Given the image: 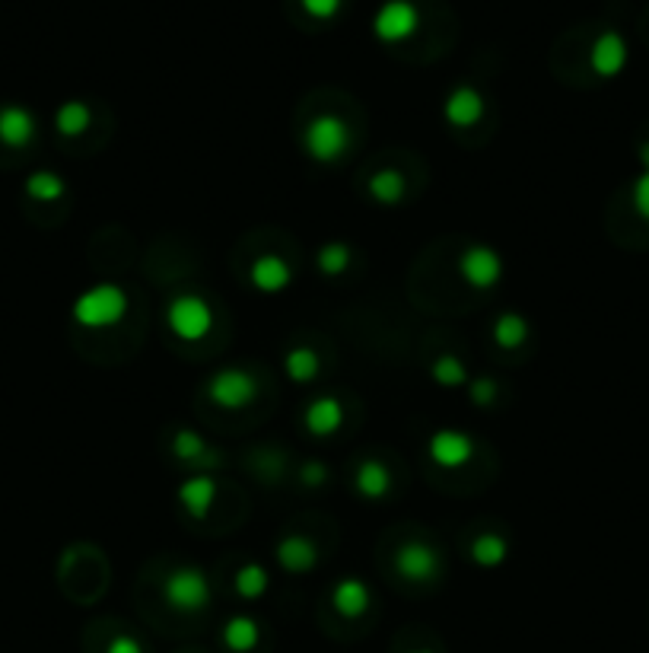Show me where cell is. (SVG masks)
<instances>
[{"mask_svg":"<svg viewBox=\"0 0 649 653\" xmlns=\"http://www.w3.org/2000/svg\"><path fill=\"white\" fill-rule=\"evenodd\" d=\"M128 313V294L118 284H96L74 300V322L83 329H112Z\"/></svg>","mask_w":649,"mask_h":653,"instance_id":"6da1fadb","label":"cell"},{"mask_svg":"<svg viewBox=\"0 0 649 653\" xmlns=\"http://www.w3.org/2000/svg\"><path fill=\"white\" fill-rule=\"evenodd\" d=\"M303 147L315 163H338L350 147V128L341 115L322 112L303 128Z\"/></svg>","mask_w":649,"mask_h":653,"instance_id":"7a4b0ae2","label":"cell"},{"mask_svg":"<svg viewBox=\"0 0 649 653\" xmlns=\"http://www.w3.org/2000/svg\"><path fill=\"white\" fill-rule=\"evenodd\" d=\"M166 325L179 341H201L214 329V309L198 294H179L166 306Z\"/></svg>","mask_w":649,"mask_h":653,"instance_id":"3957f363","label":"cell"},{"mask_svg":"<svg viewBox=\"0 0 649 653\" xmlns=\"http://www.w3.org/2000/svg\"><path fill=\"white\" fill-rule=\"evenodd\" d=\"M163 599L175 612H201L210 606V583L198 567H175L163 583Z\"/></svg>","mask_w":649,"mask_h":653,"instance_id":"277c9868","label":"cell"},{"mask_svg":"<svg viewBox=\"0 0 649 653\" xmlns=\"http://www.w3.org/2000/svg\"><path fill=\"white\" fill-rule=\"evenodd\" d=\"M207 399L226 411H239L258 399V380L249 370H239V367L217 370L207 380Z\"/></svg>","mask_w":649,"mask_h":653,"instance_id":"5b68a950","label":"cell"},{"mask_svg":"<svg viewBox=\"0 0 649 653\" xmlns=\"http://www.w3.org/2000/svg\"><path fill=\"white\" fill-rule=\"evenodd\" d=\"M420 29V10L414 0H385L373 16V36L385 45L408 42Z\"/></svg>","mask_w":649,"mask_h":653,"instance_id":"8992f818","label":"cell"},{"mask_svg":"<svg viewBox=\"0 0 649 653\" xmlns=\"http://www.w3.org/2000/svg\"><path fill=\"white\" fill-rule=\"evenodd\" d=\"M459 274L468 287L475 290H490L497 287L500 278H503V259L494 246H468L462 255H459Z\"/></svg>","mask_w":649,"mask_h":653,"instance_id":"52a82bcc","label":"cell"},{"mask_svg":"<svg viewBox=\"0 0 649 653\" xmlns=\"http://www.w3.org/2000/svg\"><path fill=\"white\" fill-rule=\"evenodd\" d=\"M395 567H398L401 577H408L414 583H427V580L440 577L443 558H440V552H436L433 545L420 542V539H411V542H405L395 552Z\"/></svg>","mask_w":649,"mask_h":653,"instance_id":"ba28073f","label":"cell"},{"mask_svg":"<svg viewBox=\"0 0 649 653\" xmlns=\"http://www.w3.org/2000/svg\"><path fill=\"white\" fill-rule=\"evenodd\" d=\"M427 456H430L433 466H440V469H462L475 459V440L462 431H449V427H443V431H436L427 440Z\"/></svg>","mask_w":649,"mask_h":653,"instance_id":"9c48e42d","label":"cell"},{"mask_svg":"<svg viewBox=\"0 0 649 653\" xmlns=\"http://www.w3.org/2000/svg\"><path fill=\"white\" fill-rule=\"evenodd\" d=\"M627 58H630V51H627V42L621 32L615 29H605L599 39L592 42L589 48V64H592V71L611 80V77H618L624 67H627Z\"/></svg>","mask_w":649,"mask_h":653,"instance_id":"30bf717a","label":"cell"},{"mask_svg":"<svg viewBox=\"0 0 649 653\" xmlns=\"http://www.w3.org/2000/svg\"><path fill=\"white\" fill-rule=\"evenodd\" d=\"M443 115H446V122L452 128H471V125H478L481 118H484V96L481 90L475 87H468V83H462V87H455L446 102H443Z\"/></svg>","mask_w":649,"mask_h":653,"instance_id":"8fae6325","label":"cell"},{"mask_svg":"<svg viewBox=\"0 0 649 653\" xmlns=\"http://www.w3.org/2000/svg\"><path fill=\"white\" fill-rule=\"evenodd\" d=\"M249 281L258 294H280V290H287L293 284V271L280 255L268 252V255H258V259L252 262Z\"/></svg>","mask_w":649,"mask_h":653,"instance_id":"7c38bea8","label":"cell"},{"mask_svg":"<svg viewBox=\"0 0 649 653\" xmlns=\"http://www.w3.org/2000/svg\"><path fill=\"white\" fill-rule=\"evenodd\" d=\"M35 115L23 106L0 109V144L10 150H23L35 141Z\"/></svg>","mask_w":649,"mask_h":653,"instance_id":"4fadbf2b","label":"cell"},{"mask_svg":"<svg viewBox=\"0 0 649 653\" xmlns=\"http://www.w3.org/2000/svg\"><path fill=\"white\" fill-rule=\"evenodd\" d=\"M303 421L312 437H331L344 424V405L335 395H319V399L309 402Z\"/></svg>","mask_w":649,"mask_h":653,"instance_id":"5bb4252c","label":"cell"},{"mask_svg":"<svg viewBox=\"0 0 649 653\" xmlns=\"http://www.w3.org/2000/svg\"><path fill=\"white\" fill-rule=\"evenodd\" d=\"M217 481L210 478V475H204V472H198V475H191V478H185L182 485H179V501H182V507L191 513V517H207L210 513V507H214V501H217Z\"/></svg>","mask_w":649,"mask_h":653,"instance_id":"9a60e30c","label":"cell"},{"mask_svg":"<svg viewBox=\"0 0 649 653\" xmlns=\"http://www.w3.org/2000/svg\"><path fill=\"white\" fill-rule=\"evenodd\" d=\"M277 564L284 567L287 574H306L319 564V548L306 536H287L277 545Z\"/></svg>","mask_w":649,"mask_h":653,"instance_id":"2e32d148","label":"cell"},{"mask_svg":"<svg viewBox=\"0 0 649 653\" xmlns=\"http://www.w3.org/2000/svg\"><path fill=\"white\" fill-rule=\"evenodd\" d=\"M370 587L360 580V577H344L335 583L331 590V606H335L344 618H360L370 609Z\"/></svg>","mask_w":649,"mask_h":653,"instance_id":"e0dca14e","label":"cell"},{"mask_svg":"<svg viewBox=\"0 0 649 653\" xmlns=\"http://www.w3.org/2000/svg\"><path fill=\"white\" fill-rule=\"evenodd\" d=\"M354 485H357V494L366 497V501H382V497L392 491V475L379 459H366L357 469Z\"/></svg>","mask_w":649,"mask_h":653,"instance_id":"ac0fdd59","label":"cell"},{"mask_svg":"<svg viewBox=\"0 0 649 653\" xmlns=\"http://www.w3.org/2000/svg\"><path fill=\"white\" fill-rule=\"evenodd\" d=\"M258 641H261V628L249 615H233L230 622L223 625V644L233 653H249L258 647Z\"/></svg>","mask_w":649,"mask_h":653,"instance_id":"d6986e66","label":"cell"},{"mask_svg":"<svg viewBox=\"0 0 649 653\" xmlns=\"http://www.w3.org/2000/svg\"><path fill=\"white\" fill-rule=\"evenodd\" d=\"M90 125H93V109L86 106V102H80V99L64 102V106L55 112V128L64 137H80Z\"/></svg>","mask_w":649,"mask_h":653,"instance_id":"ffe728a7","label":"cell"},{"mask_svg":"<svg viewBox=\"0 0 649 653\" xmlns=\"http://www.w3.org/2000/svg\"><path fill=\"white\" fill-rule=\"evenodd\" d=\"M284 370H287V376H290L293 383H312L315 376H319V370H322V360H319V354H315L312 348L300 345V348H290L287 351Z\"/></svg>","mask_w":649,"mask_h":653,"instance_id":"44dd1931","label":"cell"},{"mask_svg":"<svg viewBox=\"0 0 649 653\" xmlns=\"http://www.w3.org/2000/svg\"><path fill=\"white\" fill-rule=\"evenodd\" d=\"M506 555H510V542L497 536V532H484V536H478L475 545H471V561L481 567H500Z\"/></svg>","mask_w":649,"mask_h":653,"instance_id":"7402d4cb","label":"cell"},{"mask_svg":"<svg viewBox=\"0 0 649 653\" xmlns=\"http://www.w3.org/2000/svg\"><path fill=\"white\" fill-rule=\"evenodd\" d=\"M370 195L379 204H385V208H392V204L405 198V176H401L398 169H379L370 179Z\"/></svg>","mask_w":649,"mask_h":653,"instance_id":"603a6c76","label":"cell"},{"mask_svg":"<svg viewBox=\"0 0 649 653\" xmlns=\"http://www.w3.org/2000/svg\"><path fill=\"white\" fill-rule=\"evenodd\" d=\"M525 338H529V322H525L519 313L497 316V322H494V341H497L500 348H506V351L522 348Z\"/></svg>","mask_w":649,"mask_h":653,"instance_id":"cb8c5ba5","label":"cell"},{"mask_svg":"<svg viewBox=\"0 0 649 653\" xmlns=\"http://www.w3.org/2000/svg\"><path fill=\"white\" fill-rule=\"evenodd\" d=\"M64 192H67L64 179L58 173H51V169H39V173H32L26 179V195L35 201H58Z\"/></svg>","mask_w":649,"mask_h":653,"instance_id":"d4e9b609","label":"cell"},{"mask_svg":"<svg viewBox=\"0 0 649 653\" xmlns=\"http://www.w3.org/2000/svg\"><path fill=\"white\" fill-rule=\"evenodd\" d=\"M236 593L242 599H258V596H265L268 593V571L261 564H242L239 571H236Z\"/></svg>","mask_w":649,"mask_h":653,"instance_id":"484cf974","label":"cell"},{"mask_svg":"<svg viewBox=\"0 0 649 653\" xmlns=\"http://www.w3.org/2000/svg\"><path fill=\"white\" fill-rule=\"evenodd\" d=\"M430 373H433V380L440 383V386H446V389H455V386H465L468 383V370H465V364L455 354H440V357H436Z\"/></svg>","mask_w":649,"mask_h":653,"instance_id":"4316f807","label":"cell"},{"mask_svg":"<svg viewBox=\"0 0 649 653\" xmlns=\"http://www.w3.org/2000/svg\"><path fill=\"white\" fill-rule=\"evenodd\" d=\"M172 450H175V456H179L182 462H214V459H210L207 443L195 431H188V427H182V431L175 434Z\"/></svg>","mask_w":649,"mask_h":653,"instance_id":"83f0119b","label":"cell"},{"mask_svg":"<svg viewBox=\"0 0 649 653\" xmlns=\"http://www.w3.org/2000/svg\"><path fill=\"white\" fill-rule=\"evenodd\" d=\"M315 265H319V271L328 274V278H338V274H344L347 265H350V246H344V243H325L319 249V255H315Z\"/></svg>","mask_w":649,"mask_h":653,"instance_id":"f1b7e54d","label":"cell"},{"mask_svg":"<svg viewBox=\"0 0 649 653\" xmlns=\"http://www.w3.org/2000/svg\"><path fill=\"white\" fill-rule=\"evenodd\" d=\"M300 4H303V10L312 16V20L328 23V20H335V16L341 13L344 0H300Z\"/></svg>","mask_w":649,"mask_h":653,"instance_id":"f546056e","label":"cell"},{"mask_svg":"<svg viewBox=\"0 0 649 653\" xmlns=\"http://www.w3.org/2000/svg\"><path fill=\"white\" fill-rule=\"evenodd\" d=\"M468 392H471V402L487 408L497 399V383L490 380V376H478V380H468Z\"/></svg>","mask_w":649,"mask_h":653,"instance_id":"4dcf8cb0","label":"cell"},{"mask_svg":"<svg viewBox=\"0 0 649 653\" xmlns=\"http://www.w3.org/2000/svg\"><path fill=\"white\" fill-rule=\"evenodd\" d=\"M634 211L649 220V169H643V173L637 176L634 182Z\"/></svg>","mask_w":649,"mask_h":653,"instance_id":"1f68e13d","label":"cell"},{"mask_svg":"<svg viewBox=\"0 0 649 653\" xmlns=\"http://www.w3.org/2000/svg\"><path fill=\"white\" fill-rule=\"evenodd\" d=\"M300 478H303V485H309V488H319L322 481H328V469L322 466V462H306L303 472H300Z\"/></svg>","mask_w":649,"mask_h":653,"instance_id":"d6a6232c","label":"cell"},{"mask_svg":"<svg viewBox=\"0 0 649 653\" xmlns=\"http://www.w3.org/2000/svg\"><path fill=\"white\" fill-rule=\"evenodd\" d=\"M105 653H144V647H140V641H134L131 634H115L109 647H105Z\"/></svg>","mask_w":649,"mask_h":653,"instance_id":"836d02e7","label":"cell"},{"mask_svg":"<svg viewBox=\"0 0 649 653\" xmlns=\"http://www.w3.org/2000/svg\"><path fill=\"white\" fill-rule=\"evenodd\" d=\"M640 163H643V169H649V141L640 147Z\"/></svg>","mask_w":649,"mask_h":653,"instance_id":"e575fe53","label":"cell"},{"mask_svg":"<svg viewBox=\"0 0 649 653\" xmlns=\"http://www.w3.org/2000/svg\"><path fill=\"white\" fill-rule=\"evenodd\" d=\"M408 653H433V650H408Z\"/></svg>","mask_w":649,"mask_h":653,"instance_id":"d590c367","label":"cell"}]
</instances>
